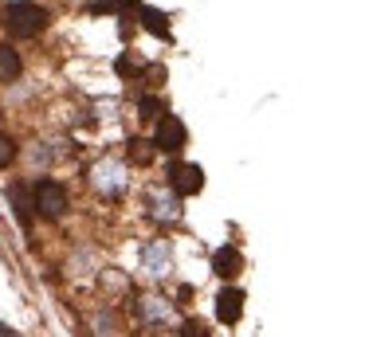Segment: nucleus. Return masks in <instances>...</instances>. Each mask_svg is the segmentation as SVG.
<instances>
[{
    "label": "nucleus",
    "instance_id": "1",
    "mask_svg": "<svg viewBox=\"0 0 365 337\" xmlns=\"http://www.w3.org/2000/svg\"><path fill=\"white\" fill-rule=\"evenodd\" d=\"M9 28L16 31V36H40L43 28H48L51 16L43 12L40 4H28V0H16V4H9Z\"/></svg>",
    "mask_w": 365,
    "mask_h": 337
},
{
    "label": "nucleus",
    "instance_id": "2",
    "mask_svg": "<svg viewBox=\"0 0 365 337\" xmlns=\"http://www.w3.org/2000/svg\"><path fill=\"white\" fill-rule=\"evenodd\" d=\"M169 188H173L177 196H192V192L205 188V172H200L197 165L173 161V165H169Z\"/></svg>",
    "mask_w": 365,
    "mask_h": 337
},
{
    "label": "nucleus",
    "instance_id": "3",
    "mask_svg": "<svg viewBox=\"0 0 365 337\" xmlns=\"http://www.w3.org/2000/svg\"><path fill=\"white\" fill-rule=\"evenodd\" d=\"M36 208H40L48 219H59L67 212V192L56 185V180H40V185H36Z\"/></svg>",
    "mask_w": 365,
    "mask_h": 337
},
{
    "label": "nucleus",
    "instance_id": "4",
    "mask_svg": "<svg viewBox=\"0 0 365 337\" xmlns=\"http://www.w3.org/2000/svg\"><path fill=\"white\" fill-rule=\"evenodd\" d=\"M158 149H165V153H181L185 149V141H189V130L181 125V118H173V114H161V122H158Z\"/></svg>",
    "mask_w": 365,
    "mask_h": 337
},
{
    "label": "nucleus",
    "instance_id": "5",
    "mask_svg": "<svg viewBox=\"0 0 365 337\" xmlns=\"http://www.w3.org/2000/svg\"><path fill=\"white\" fill-rule=\"evenodd\" d=\"M138 318H142V326H169V318H173V310H169L165 298H138Z\"/></svg>",
    "mask_w": 365,
    "mask_h": 337
},
{
    "label": "nucleus",
    "instance_id": "6",
    "mask_svg": "<svg viewBox=\"0 0 365 337\" xmlns=\"http://www.w3.org/2000/svg\"><path fill=\"white\" fill-rule=\"evenodd\" d=\"M240 313H244V294H240L236 286L220 290V294H216V318H220L224 326H236Z\"/></svg>",
    "mask_w": 365,
    "mask_h": 337
},
{
    "label": "nucleus",
    "instance_id": "7",
    "mask_svg": "<svg viewBox=\"0 0 365 337\" xmlns=\"http://www.w3.org/2000/svg\"><path fill=\"white\" fill-rule=\"evenodd\" d=\"M212 266H216V274H220V279H236L240 266H244V255H240L236 247H220L212 255Z\"/></svg>",
    "mask_w": 365,
    "mask_h": 337
},
{
    "label": "nucleus",
    "instance_id": "8",
    "mask_svg": "<svg viewBox=\"0 0 365 337\" xmlns=\"http://www.w3.org/2000/svg\"><path fill=\"white\" fill-rule=\"evenodd\" d=\"M16 75H20V55H16V47L0 43V78H16Z\"/></svg>",
    "mask_w": 365,
    "mask_h": 337
},
{
    "label": "nucleus",
    "instance_id": "9",
    "mask_svg": "<svg viewBox=\"0 0 365 337\" xmlns=\"http://www.w3.org/2000/svg\"><path fill=\"white\" fill-rule=\"evenodd\" d=\"M142 28H145V31H158L161 39H169V24H165V12H158V8H142Z\"/></svg>",
    "mask_w": 365,
    "mask_h": 337
},
{
    "label": "nucleus",
    "instance_id": "10",
    "mask_svg": "<svg viewBox=\"0 0 365 337\" xmlns=\"http://www.w3.org/2000/svg\"><path fill=\"white\" fill-rule=\"evenodd\" d=\"M145 263H150V266H158V271H153V274H165L169 271V251L165 247H158V251H145Z\"/></svg>",
    "mask_w": 365,
    "mask_h": 337
},
{
    "label": "nucleus",
    "instance_id": "11",
    "mask_svg": "<svg viewBox=\"0 0 365 337\" xmlns=\"http://www.w3.org/2000/svg\"><path fill=\"white\" fill-rule=\"evenodd\" d=\"M150 157H153L150 141H130V161H134V165H145Z\"/></svg>",
    "mask_w": 365,
    "mask_h": 337
},
{
    "label": "nucleus",
    "instance_id": "12",
    "mask_svg": "<svg viewBox=\"0 0 365 337\" xmlns=\"http://www.w3.org/2000/svg\"><path fill=\"white\" fill-rule=\"evenodd\" d=\"M12 161H16V145H12V138L0 133V169H9Z\"/></svg>",
    "mask_w": 365,
    "mask_h": 337
},
{
    "label": "nucleus",
    "instance_id": "13",
    "mask_svg": "<svg viewBox=\"0 0 365 337\" xmlns=\"http://www.w3.org/2000/svg\"><path fill=\"white\" fill-rule=\"evenodd\" d=\"M142 59H134V55H122V59H118V75H130V78H134V75H142Z\"/></svg>",
    "mask_w": 365,
    "mask_h": 337
},
{
    "label": "nucleus",
    "instance_id": "14",
    "mask_svg": "<svg viewBox=\"0 0 365 337\" xmlns=\"http://www.w3.org/2000/svg\"><path fill=\"white\" fill-rule=\"evenodd\" d=\"M181 337H208V329L200 326V321H185V326H181Z\"/></svg>",
    "mask_w": 365,
    "mask_h": 337
},
{
    "label": "nucleus",
    "instance_id": "15",
    "mask_svg": "<svg viewBox=\"0 0 365 337\" xmlns=\"http://www.w3.org/2000/svg\"><path fill=\"white\" fill-rule=\"evenodd\" d=\"M142 118H158V122H161V102L142 98Z\"/></svg>",
    "mask_w": 365,
    "mask_h": 337
},
{
    "label": "nucleus",
    "instance_id": "16",
    "mask_svg": "<svg viewBox=\"0 0 365 337\" xmlns=\"http://www.w3.org/2000/svg\"><path fill=\"white\" fill-rule=\"evenodd\" d=\"M114 4H122V8H134V4H138V0H114Z\"/></svg>",
    "mask_w": 365,
    "mask_h": 337
}]
</instances>
